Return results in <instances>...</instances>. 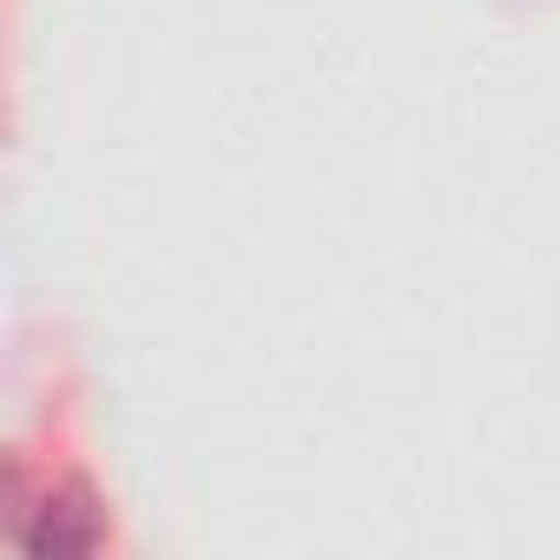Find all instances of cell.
Instances as JSON below:
<instances>
[{
  "instance_id": "1",
  "label": "cell",
  "mask_w": 560,
  "mask_h": 560,
  "mask_svg": "<svg viewBox=\"0 0 560 560\" xmlns=\"http://www.w3.org/2000/svg\"><path fill=\"white\" fill-rule=\"evenodd\" d=\"M100 534H106V521H100L86 488H54L47 508H34V521H21L27 553H93Z\"/></svg>"
}]
</instances>
